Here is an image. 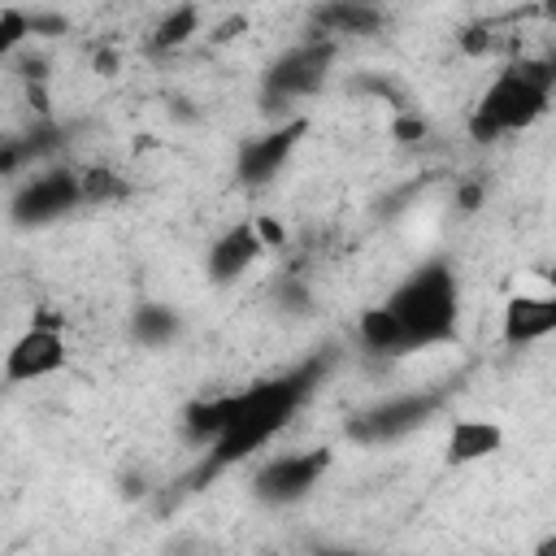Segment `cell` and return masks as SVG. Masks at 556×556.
I'll use <instances>...</instances> for the list:
<instances>
[{"instance_id":"11","label":"cell","mask_w":556,"mask_h":556,"mask_svg":"<svg viewBox=\"0 0 556 556\" xmlns=\"http://www.w3.org/2000/svg\"><path fill=\"white\" fill-rule=\"evenodd\" d=\"M500 334L508 348H526V343H539L547 334H556V291H521L504 304V321H500Z\"/></svg>"},{"instance_id":"23","label":"cell","mask_w":556,"mask_h":556,"mask_svg":"<svg viewBox=\"0 0 556 556\" xmlns=\"http://www.w3.org/2000/svg\"><path fill=\"white\" fill-rule=\"evenodd\" d=\"M30 26H35V35H43V39H52V35H65V30H70V22H65L61 13H30Z\"/></svg>"},{"instance_id":"3","label":"cell","mask_w":556,"mask_h":556,"mask_svg":"<svg viewBox=\"0 0 556 556\" xmlns=\"http://www.w3.org/2000/svg\"><path fill=\"white\" fill-rule=\"evenodd\" d=\"M382 304L395 313L408 352L447 343V339L456 334V321H460L456 269H452L443 256H430V261H421Z\"/></svg>"},{"instance_id":"13","label":"cell","mask_w":556,"mask_h":556,"mask_svg":"<svg viewBox=\"0 0 556 556\" xmlns=\"http://www.w3.org/2000/svg\"><path fill=\"white\" fill-rule=\"evenodd\" d=\"M504 447V430L491 417H456L447 430V465H473Z\"/></svg>"},{"instance_id":"1","label":"cell","mask_w":556,"mask_h":556,"mask_svg":"<svg viewBox=\"0 0 556 556\" xmlns=\"http://www.w3.org/2000/svg\"><path fill=\"white\" fill-rule=\"evenodd\" d=\"M330 365H334V352H317L278 378H265L248 391H235V413H230L226 430L208 443L200 469L191 473V486H204L222 469H230V465L248 460L256 447H265L295 417V408L317 391V382L330 374Z\"/></svg>"},{"instance_id":"16","label":"cell","mask_w":556,"mask_h":556,"mask_svg":"<svg viewBox=\"0 0 556 556\" xmlns=\"http://www.w3.org/2000/svg\"><path fill=\"white\" fill-rule=\"evenodd\" d=\"M356 334H361V343H365L369 352H378V356H400V352H408L404 330H400V321H395V313H391L387 304L365 308L361 321H356Z\"/></svg>"},{"instance_id":"18","label":"cell","mask_w":556,"mask_h":556,"mask_svg":"<svg viewBox=\"0 0 556 556\" xmlns=\"http://www.w3.org/2000/svg\"><path fill=\"white\" fill-rule=\"evenodd\" d=\"M130 195V182L117 174V169H83V204H117Z\"/></svg>"},{"instance_id":"27","label":"cell","mask_w":556,"mask_h":556,"mask_svg":"<svg viewBox=\"0 0 556 556\" xmlns=\"http://www.w3.org/2000/svg\"><path fill=\"white\" fill-rule=\"evenodd\" d=\"M543 13H547V17L556 22V0H543Z\"/></svg>"},{"instance_id":"28","label":"cell","mask_w":556,"mask_h":556,"mask_svg":"<svg viewBox=\"0 0 556 556\" xmlns=\"http://www.w3.org/2000/svg\"><path fill=\"white\" fill-rule=\"evenodd\" d=\"M539 552H556V539H552V543H543V547H539Z\"/></svg>"},{"instance_id":"21","label":"cell","mask_w":556,"mask_h":556,"mask_svg":"<svg viewBox=\"0 0 556 556\" xmlns=\"http://www.w3.org/2000/svg\"><path fill=\"white\" fill-rule=\"evenodd\" d=\"M274 295H278V304L291 308V313H304V308H308V291H304V282H295V278H282Z\"/></svg>"},{"instance_id":"22","label":"cell","mask_w":556,"mask_h":556,"mask_svg":"<svg viewBox=\"0 0 556 556\" xmlns=\"http://www.w3.org/2000/svg\"><path fill=\"white\" fill-rule=\"evenodd\" d=\"M395 139H400V143H421V139H426V122H421L417 113H400V117H395Z\"/></svg>"},{"instance_id":"17","label":"cell","mask_w":556,"mask_h":556,"mask_svg":"<svg viewBox=\"0 0 556 556\" xmlns=\"http://www.w3.org/2000/svg\"><path fill=\"white\" fill-rule=\"evenodd\" d=\"M195 30H200V9H195V4H178V9H169V13L156 22L148 48H152V52H174V48H182Z\"/></svg>"},{"instance_id":"25","label":"cell","mask_w":556,"mask_h":556,"mask_svg":"<svg viewBox=\"0 0 556 556\" xmlns=\"http://www.w3.org/2000/svg\"><path fill=\"white\" fill-rule=\"evenodd\" d=\"M96 70H100V74H117V56H113V52H100V56H96Z\"/></svg>"},{"instance_id":"19","label":"cell","mask_w":556,"mask_h":556,"mask_svg":"<svg viewBox=\"0 0 556 556\" xmlns=\"http://www.w3.org/2000/svg\"><path fill=\"white\" fill-rule=\"evenodd\" d=\"M30 35H35L30 13H26V9H17V4H9V9L0 13V56H13Z\"/></svg>"},{"instance_id":"6","label":"cell","mask_w":556,"mask_h":556,"mask_svg":"<svg viewBox=\"0 0 556 556\" xmlns=\"http://www.w3.org/2000/svg\"><path fill=\"white\" fill-rule=\"evenodd\" d=\"M334 465L330 447H308V452H287V456H269L256 473H252V495L269 508H287L300 504Z\"/></svg>"},{"instance_id":"5","label":"cell","mask_w":556,"mask_h":556,"mask_svg":"<svg viewBox=\"0 0 556 556\" xmlns=\"http://www.w3.org/2000/svg\"><path fill=\"white\" fill-rule=\"evenodd\" d=\"M443 408V391H400V395H382L365 408H356L343 426V434L361 447H378V443H395L413 430H421L434 413Z\"/></svg>"},{"instance_id":"20","label":"cell","mask_w":556,"mask_h":556,"mask_svg":"<svg viewBox=\"0 0 556 556\" xmlns=\"http://www.w3.org/2000/svg\"><path fill=\"white\" fill-rule=\"evenodd\" d=\"M495 39H500V35H495V26H491V22H473V26H465V30H460V39H456V43H460V52L482 56V52H491V48H495Z\"/></svg>"},{"instance_id":"15","label":"cell","mask_w":556,"mask_h":556,"mask_svg":"<svg viewBox=\"0 0 556 556\" xmlns=\"http://www.w3.org/2000/svg\"><path fill=\"white\" fill-rule=\"evenodd\" d=\"M230 413H235V395H213V400H191L187 408H182V434L191 439V443H213L222 430H226V421H230Z\"/></svg>"},{"instance_id":"12","label":"cell","mask_w":556,"mask_h":556,"mask_svg":"<svg viewBox=\"0 0 556 556\" xmlns=\"http://www.w3.org/2000/svg\"><path fill=\"white\" fill-rule=\"evenodd\" d=\"M382 22H387L382 0H326L313 13V30L321 39H334V35H374V30H382Z\"/></svg>"},{"instance_id":"9","label":"cell","mask_w":556,"mask_h":556,"mask_svg":"<svg viewBox=\"0 0 556 556\" xmlns=\"http://www.w3.org/2000/svg\"><path fill=\"white\" fill-rule=\"evenodd\" d=\"M304 135H308V122H304V117H291V122H278L274 130L248 139V143L239 148V156H235V178H239L243 187H265V182H274V178L287 169V161H291V152L300 148Z\"/></svg>"},{"instance_id":"8","label":"cell","mask_w":556,"mask_h":556,"mask_svg":"<svg viewBox=\"0 0 556 556\" xmlns=\"http://www.w3.org/2000/svg\"><path fill=\"white\" fill-rule=\"evenodd\" d=\"M65 361H70V348H65L61 321L39 317L13 339L9 356H4V378L9 382H35V378H48V374L65 369Z\"/></svg>"},{"instance_id":"10","label":"cell","mask_w":556,"mask_h":556,"mask_svg":"<svg viewBox=\"0 0 556 556\" xmlns=\"http://www.w3.org/2000/svg\"><path fill=\"white\" fill-rule=\"evenodd\" d=\"M265 248H269V243H265V235H261L256 222H235V226H226V230L208 243V256H204L208 278H213V282H235V278H243V274L261 261Z\"/></svg>"},{"instance_id":"4","label":"cell","mask_w":556,"mask_h":556,"mask_svg":"<svg viewBox=\"0 0 556 556\" xmlns=\"http://www.w3.org/2000/svg\"><path fill=\"white\" fill-rule=\"evenodd\" d=\"M330 65H334V39L308 35L304 43L287 48L261 74V109L274 113V109H287L291 100L317 96L326 87V78H330Z\"/></svg>"},{"instance_id":"24","label":"cell","mask_w":556,"mask_h":556,"mask_svg":"<svg viewBox=\"0 0 556 556\" xmlns=\"http://www.w3.org/2000/svg\"><path fill=\"white\" fill-rule=\"evenodd\" d=\"M482 204V182H460V191H456V208L460 213H473Z\"/></svg>"},{"instance_id":"14","label":"cell","mask_w":556,"mask_h":556,"mask_svg":"<svg viewBox=\"0 0 556 556\" xmlns=\"http://www.w3.org/2000/svg\"><path fill=\"white\" fill-rule=\"evenodd\" d=\"M178 330H182V317H178V308H169V304L143 300V304H135V313H130V334H135L143 348H165V343L178 339Z\"/></svg>"},{"instance_id":"26","label":"cell","mask_w":556,"mask_h":556,"mask_svg":"<svg viewBox=\"0 0 556 556\" xmlns=\"http://www.w3.org/2000/svg\"><path fill=\"white\" fill-rule=\"evenodd\" d=\"M543 282H547V287H552V291H556V265H552V269H547V274H543Z\"/></svg>"},{"instance_id":"2","label":"cell","mask_w":556,"mask_h":556,"mask_svg":"<svg viewBox=\"0 0 556 556\" xmlns=\"http://www.w3.org/2000/svg\"><path fill=\"white\" fill-rule=\"evenodd\" d=\"M556 91V48L543 56H521L508 70H500L491 78V87L478 96L473 113H469V135L478 143H491L500 135L513 130H530L543 113L547 100Z\"/></svg>"},{"instance_id":"7","label":"cell","mask_w":556,"mask_h":556,"mask_svg":"<svg viewBox=\"0 0 556 556\" xmlns=\"http://www.w3.org/2000/svg\"><path fill=\"white\" fill-rule=\"evenodd\" d=\"M83 204V174L74 169H43L35 178H26L13 200H9V217L17 226H48L65 213H74Z\"/></svg>"}]
</instances>
